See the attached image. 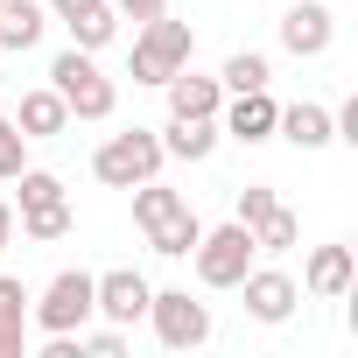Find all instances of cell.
Returning a JSON list of instances; mask_svg holds the SVG:
<instances>
[{
  "label": "cell",
  "instance_id": "29",
  "mask_svg": "<svg viewBox=\"0 0 358 358\" xmlns=\"http://www.w3.org/2000/svg\"><path fill=\"white\" fill-rule=\"evenodd\" d=\"M43 8H50L57 22H71V15H85V8H92V0H43Z\"/></svg>",
  "mask_w": 358,
  "mask_h": 358
},
{
  "label": "cell",
  "instance_id": "19",
  "mask_svg": "<svg viewBox=\"0 0 358 358\" xmlns=\"http://www.w3.org/2000/svg\"><path fill=\"white\" fill-rule=\"evenodd\" d=\"M197 239H204V225H197V211H190V204L176 211L169 225H155V232H148V246H155L162 260H190V246H197Z\"/></svg>",
  "mask_w": 358,
  "mask_h": 358
},
{
  "label": "cell",
  "instance_id": "13",
  "mask_svg": "<svg viewBox=\"0 0 358 358\" xmlns=\"http://www.w3.org/2000/svg\"><path fill=\"white\" fill-rule=\"evenodd\" d=\"M15 127H22L29 141H57V134L71 127V106L57 99V85H36V92H22V113H15Z\"/></svg>",
  "mask_w": 358,
  "mask_h": 358
},
{
  "label": "cell",
  "instance_id": "15",
  "mask_svg": "<svg viewBox=\"0 0 358 358\" xmlns=\"http://www.w3.org/2000/svg\"><path fill=\"white\" fill-rule=\"evenodd\" d=\"M274 134L295 141V148H330V141H337V134H330V106H316V99L281 106V113H274Z\"/></svg>",
  "mask_w": 358,
  "mask_h": 358
},
{
  "label": "cell",
  "instance_id": "20",
  "mask_svg": "<svg viewBox=\"0 0 358 358\" xmlns=\"http://www.w3.org/2000/svg\"><path fill=\"white\" fill-rule=\"evenodd\" d=\"M64 29H71V43H78V50H106V43H113V29H120V15H113V0H92V8H85V15H71Z\"/></svg>",
  "mask_w": 358,
  "mask_h": 358
},
{
  "label": "cell",
  "instance_id": "6",
  "mask_svg": "<svg viewBox=\"0 0 358 358\" xmlns=\"http://www.w3.org/2000/svg\"><path fill=\"white\" fill-rule=\"evenodd\" d=\"M29 316H36V330H43V337L85 330V323H92V274H85V267H64V274L36 295V309H29Z\"/></svg>",
  "mask_w": 358,
  "mask_h": 358
},
{
  "label": "cell",
  "instance_id": "7",
  "mask_svg": "<svg viewBox=\"0 0 358 358\" xmlns=\"http://www.w3.org/2000/svg\"><path fill=\"white\" fill-rule=\"evenodd\" d=\"M148 295H155V288H148L134 267H106V274H92V316H106V323H120V330L148 316Z\"/></svg>",
  "mask_w": 358,
  "mask_h": 358
},
{
  "label": "cell",
  "instance_id": "12",
  "mask_svg": "<svg viewBox=\"0 0 358 358\" xmlns=\"http://www.w3.org/2000/svg\"><path fill=\"white\" fill-rule=\"evenodd\" d=\"M351 281H358V253H351V246H316V253H309V267H302V288H309V295H323V302L351 295Z\"/></svg>",
  "mask_w": 358,
  "mask_h": 358
},
{
  "label": "cell",
  "instance_id": "26",
  "mask_svg": "<svg viewBox=\"0 0 358 358\" xmlns=\"http://www.w3.org/2000/svg\"><path fill=\"white\" fill-rule=\"evenodd\" d=\"M274 204H281V197H274V190H267V183H246V190H239V225H246V232H253V225H260V218H267V211H274Z\"/></svg>",
  "mask_w": 358,
  "mask_h": 358
},
{
  "label": "cell",
  "instance_id": "9",
  "mask_svg": "<svg viewBox=\"0 0 358 358\" xmlns=\"http://www.w3.org/2000/svg\"><path fill=\"white\" fill-rule=\"evenodd\" d=\"M330 36H337V22H330L323 0H295V8L281 15V50H288V57H323Z\"/></svg>",
  "mask_w": 358,
  "mask_h": 358
},
{
  "label": "cell",
  "instance_id": "17",
  "mask_svg": "<svg viewBox=\"0 0 358 358\" xmlns=\"http://www.w3.org/2000/svg\"><path fill=\"white\" fill-rule=\"evenodd\" d=\"M155 141H162V155H176V162H204V155L218 148V120H176V113H169V127H162Z\"/></svg>",
  "mask_w": 358,
  "mask_h": 358
},
{
  "label": "cell",
  "instance_id": "14",
  "mask_svg": "<svg viewBox=\"0 0 358 358\" xmlns=\"http://www.w3.org/2000/svg\"><path fill=\"white\" fill-rule=\"evenodd\" d=\"M0 358H29V288L0 274Z\"/></svg>",
  "mask_w": 358,
  "mask_h": 358
},
{
  "label": "cell",
  "instance_id": "16",
  "mask_svg": "<svg viewBox=\"0 0 358 358\" xmlns=\"http://www.w3.org/2000/svg\"><path fill=\"white\" fill-rule=\"evenodd\" d=\"M43 29H50L43 0H0V50H36Z\"/></svg>",
  "mask_w": 358,
  "mask_h": 358
},
{
  "label": "cell",
  "instance_id": "1",
  "mask_svg": "<svg viewBox=\"0 0 358 358\" xmlns=\"http://www.w3.org/2000/svg\"><path fill=\"white\" fill-rule=\"evenodd\" d=\"M50 85H57V99L71 106V120H113V106H120V92H113V78L92 64V50H64L57 64H50Z\"/></svg>",
  "mask_w": 358,
  "mask_h": 358
},
{
  "label": "cell",
  "instance_id": "25",
  "mask_svg": "<svg viewBox=\"0 0 358 358\" xmlns=\"http://www.w3.org/2000/svg\"><path fill=\"white\" fill-rule=\"evenodd\" d=\"M15 183H22V211H36V204H57V197H64V176H50V169H22Z\"/></svg>",
  "mask_w": 358,
  "mask_h": 358
},
{
  "label": "cell",
  "instance_id": "21",
  "mask_svg": "<svg viewBox=\"0 0 358 358\" xmlns=\"http://www.w3.org/2000/svg\"><path fill=\"white\" fill-rule=\"evenodd\" d=\"M218 85H225V92H267V85H274V64H267L260 50H239V57H225Z\"/></svg>",
  "mask_w": 358,
  "mask_h": 358
},
{
  "label": "cell",
  "instance_id": "10",
  "mask_svg": "<svg viewBox=\"0 0 358 358\" xmlns=\"http://www.w3.org/2000/svg\"><path fill=\"white\" fill-rule=\"evenodd\" d=\"M225 120H218V134H232V141H246V148H260V141H274V99L267 92H232V106H218Z\"/></svg>",
  "mask_w": 358,
  "mask_h": 358
},
{
  "label": "cell",
  "instance_id": "28",
  "mask_svg": "<svg viewBox=\"0 0 358 358\" xmlns=\"http://www.w3.org/2000/svg\"><path fill=\"white\" fill-rule=\"evenodd\" d=\"M113 15H127V22H155V15H169V0H113Z\"/></svg>",
  "mask_w": 358,
  "mask_h": 358
},
{
  "label": "cell",
  "instance_id": "11",
  "mask_svg": "<svg viewBox=\"0 0 358 358\" xmlns=\"http://www.w3.org/2000/svg\"><path fill=\"white\" fill-rule=\"evenodd\" d=\"M162 92H169V113H176V120H218V106H225V85L204 78V71H190V64L176 71Z\"/></svg>",
  "mask_w": 358,
  "mask_h": 358
},
{
  "label": "cell",
  "instance_id": "8",
  "mask_svg": "<svg viewBox=\"0 0 358 358\" xmlns=\"http://www.w3.org/2000/svg\"><path fill=\"white\" fill-rule=\"evenodd\" d=\"M239 288H246V316H253V323H288L295 302H302V288H295L281 267H246Z\"/></svg>",
  "mask_w": 358,
  "mask_h": 358
},
{
  "label": "cell",
  "instance_id": "24",
  "mask_svg": "<svg viewBox=\"0 0 358 358\" xmlns=\"http://www.w3.org/2000/svg\"><path fill=\"white\" fill-rule=\"evenodd\" d=\"M22 169H29V134H22L8 113H0V183H15Z\"/></svg>",
  "mask_w": 358,
  "mask_h": 358
},
{
  "label": "cell",
  "instance_id": "27",
  "mask_svg": "<svg viewBox=\"0 0 358 358\" xmlns=\"http://www.w3.org/2000/svg\"><path fill=\"white\" fill-rule=\"evenodd\" d=\"M120 351H127L120 323H113V330H78V358H120Z\"/></svg>",
  "mask_w": 358,
  "mask_h": 358
},
{
  "label": "cell",
  "instance_id": "4",
  "mask_svg": "<svg viewBox=\"0 0 358 358\" xmlns=\"http://www.w3.org/2000/svg\"><path fill=\"white\" fill-rule=\"evenodd\" d=\"M148 323H155V337H162L169 351L211 344V309H204L190 288H155V295H148Z\"/></svg>",
  "mask_w": 358,
  "mask_h": 358
},
{
  "label": "cell",
  "instance_id": "23",
  "mask_svg": "<svg viewBox=\"0 0 358 358\" xmlns=\"http://www.w3.org/2000/svg\"><path fill=\"white\" fill-rule=\"evenodd\" d=\"M22 232H29L36 246H50V239H71V204L57 197V204H36V211H22Z\"/></svg>",
  "mask_w": 358,
  "mask_h": 358
},
{
  "label": "cell",
  "instance_id": "3",
  "mask_svg": "<svg viewBox=\"0 0 358 358\" xmlns=\"http://www.w3.org/2000/svg\"><path fill=\"white\" fill-rule=\"evenodd\" d=\"M190 50H197L190 22H169V15L141 22V36H134V85H169L190 64Z\"/></svg>",
  "mask_w": 358,
  "mask_h": 358
},
{
  "label": "cell",
  "instance_id": "22",
  "mask_svg": "<svg viewBox=\"0 0 358 358\" xmlns=\"http://www.w3.org/2000/svg\"><path fill=\"white\" fill-rule=\"evenodd\" d=\"M295 239H302V225H295V211H288V204H274V211L253 225V253H288Z\"/></svg>",
  "mask_w": 358,
  "mask_h": 358
},
{
  "label": "cell",
  "instance_id": "30",
  "mask_svg": "<svg viewBox=\"0 0 358 358\" xmlns=\"http://www.w3.org/2000/svg\"><path fill=\"white\" fill-rule=\"evenodd\" d=\"M8 239H15V204H0V253H8Z\"/></svg>",
  "mask_w": 358,
  "mask_h": 358
},
{
  "label": "cell",
  "instance_id": "2",
  "mask_svg": "<svg viewBox=\"0 0 358 358\" xmlns=\"http://www.w3.org/2000/svg\"><path fill=\"white\" fill-rule=\"evenodd\" d=\"M162 141H155V127H127V134H113V141H99V155H92V176L106 190H134V183H148V176H162Z\"/></svg>",
  "mask_w": 358,
  "mask_h": 358
},
{
  "label": "cell",
  "instance_id": "5",
  "mask_svg": "<svg viewBox=\"0 0 358 358\" xmlns=\"http://www.w3.org/2000/svg\"><path fill=\"white\" fill-rule=\"evenodd\" d=\"M190 260H197V281H204V288H239V274L253 267V232L232 218V225L204 232V239L190 246Z\"/></svg>",
  "mask_w": 358,
  "mask_h": 358
},
{
  "label": "cell",
  "instance_id": "18",
  "mask_svg": "<svg viewBox=\"0 0 358 358\" xmlns=\"http://www.w3.org/2000/svg\"><path fill=\"white\" fill-rule=\"evenodd\" d=\"M176 211H183V190H169L162 176H148V183H134V225H141V232L169 225Z\"/></svg>",
  "mask_w": 358,
  "mask_h": 358
}]
</instances>
